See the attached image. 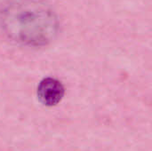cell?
I'll list each match as a JSON object with an SVG mask.
<instances>
[{
  "label": "cell",
  "instance_id": "cell-1",
  "mask_svg": "<svg viewBox=\"0 0 152 151\" xmlns=\"http://www.w3.org/2000/svg\"><path fill=\"white\" fill-rule=\"evenodd\" d=\"M0 25L13 42L40 47L50 44L59 32V20L44 0H9L0 11Z\"/></svg>",
  "mask_w": 152,
  "mask_h": 151
},
{
  "label": "cell",
  "instance_id": "cell-2",
  "mask_svg": "<svg viewBox=\"0 0 152 151\" xmlns=\"http://www.w3.org/2000/svg\"><path fill=\"white\" fill-rule=\"evenodd\" d=\"M65 93L62 83L54 77H45L40 81L37 89L38 101L46 107H53L61 102Z\"/></svg>",
  "mask_w": 152,
  "mask_h": 151
}]
</instances>
